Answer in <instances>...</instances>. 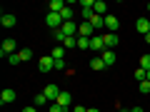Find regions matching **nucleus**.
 I'll return each instance as SVG.
<instances>
[{"instance_id":"1","label":"nucleus","mask_w":150,"mask_h":112,"mask_svg":"<svg viewBox=\"0 0 150 112\" xmlns=\"http://www.w3.org/2000/svg\"><path fill=\"white\" fill-rule=\"evenodd\" d=\"M38 70H40V72H50V70H55V60H53V55H45V57H40Z\"/></svg>"},{"instance_id":"2","label":"nucleus","mask_w":150,"mask_h":112,"mask_svg":"<svg viewBox=\"0 0 150 112\" xmlns=\"http://www.w3.org/2000/svg\"><path fill=\"white\" fill-rule=\"evenodd\" d=\"M45 22H48V27H55V30L63 27V18H60V13H48V15H45Z\"/></svg>"},{"instance_id":"3","label":"nucleus","mask_w":150,"mask_h":112,"mask_svg":"<svg viewBox=\"0 0 150 112\" xmlns=\"http://www.w3.org/2000/svg\"><path fill=\"white\" fill-rule=\"evenodd\" d=\"M15 50H18V45H15V40H13V37H8L5 43H3V48H0V55H3V57H10V55H15Z\"/></svg>"},{"instance_id":"4","label":"nucleus","mask_w":150,"mask_h":112,"mask_svg":"<svg viewBox=\"0 0 150 112\" xmlns=\"http://www.w3.org/2000/svg\"><path fill=\"white\" fill-rule=\"evenodd\" d=\"M90 50H95V52H105V43H103V35H93L90 37Z\"/></svg>"},{"instance_id":"5","label":"nucleus","mask_w":150,"mask_h":112,"mask_svg":"<svg viewBox=\"0 0 150 112\" xmlns=\"http://www.w3.org/2000/svg\"><path fill=\"white\" fill-rule=\"evenodd\" d=\"M103 43H105V50L118 48V35L115 32H103Z\"/></svg>"},{"instance_id":"6","label":"nucleus","mask_w":150,"mask_h":112,"mask_svg":"<svg viewBox=\"0 0 150 112\" xmlns=\"http://www.w3.org/2000/svg\"><path fill=\"white\" fill-rule=\"evenodd\" d=\"M93 35H95L93 25H90V22H85V20H83V25H78V37H93Z\"/></svg>"},{"instance_id":"7","label":"nucleus","mask_w":150,"mask_h":112,"mask_svg":"<svg viewBox=\"0 0 150 112\" xmlns=\"http://www.w3.org/2000/svg\"><path fill=\"white\" fill-rule=\"evenodd\" d=\"M60 92H63V90H60L58 85H48V87H45V97H48L50 102H58V97H60Z\"/></svg>"},{"instance_id":"8","label":"nucleus","mask_w":150,"mask_h":112,"mask_svg":"<svg viewBox=\"0 0 150 112\" xmlns=\"http://www.w3.org/2000/svg\"><path fill=\"white\" fill-rule=\"evenodd\" d=\"M15 90H10V87H5V90L0 92V102H3V105H10V102H15Z\"/></svg>"},{"instance_id":"9","label":"nucleus","mask_w":150,"mask_h":112,"mask_svg":"<svg viewBox=\"0 0 150 112\" xmlns=\"http://www.w3.org/2000/svg\"><path fill=\"white\" fill-rule=\"evenodd\" d=\"M135 30H138L140 35H148V32H150V20H148V18H138V22H135Z\"/></svg>"},{"instance_id":"10","label":"nucleus","mask_w":150,"mask_h":112,"mask_svg":"<svg viewBox=\"0 0 150 112\" xmlns=\"http://www.w3.org/2000/svg\"><path fill=\"white\" fill-rule=\"evenodd\" d=\"M100 60L105 62V67H110V65H115V60H118V55H115V50H105V52L100 55Z\"/></svg>"},{"instance_id":"11","label":"nucleus","mask_w":150,"mask_h":112,"mask_svg":"<svg viewBox=\"0 0 150 112\" xmlns=\"http://www.w3.org/2000/svg\"><path fill=\"white\" fill-rule=\"evenodd\" d=\"M105 27H108L110 32H115V35H118V27H120L118 18H115V15H105Z\"/></svg>"},{"instance_id":"12","label":"nucleus","mask_w":150,"mask_h":112,"mask_svg":"<svg viewBox=\"0 0 150 112\" xmlns=\"http://www.w3.org/2000/svg\"><path fill=\"white\" fill-rule=\"evenodd\" d=\"M60 30L65 32V37H78V25H75V22H63Z\"/></svg>"},{"instance_id":"13","label":"nucleus","mask_w":150,"mask_h":112,"mask_svg":"<svg viewBox=\"0 0 150 112\" xmlns=\"http://www.w3.org/2000/svg\"><path fill=\"white\" fill-rule=\"evenodd\" d=\"M65 8H68V5H65L63 0H50V3H48V13H63Z\"/></svg>"},{"instance_id":"14","label":"nucleus","mask_w":150,"mask_h":112,"mask_svg":"<svg viewBox=\"0 0 150 112\" xmlns=\"http://www.w3.org/2000/svg\"><path fill=\"white\" fill-rule=\"evenodd\" d=\"M58 105H60V107H65V110H68V107L73 105V97H70V92H68V90H63V92H60V97H58Z\"/></svg>"},{"instance_id":"15","label":"nucleus","mask_w":150,"mask_h":112,"mask_svg":"<svg viewBox=\"0 0 150 112\" xmlns=\"http://www.w3.org/2000/svg\"><path fill=\"white\" fill-rule=\"evenodd\" d=\"M0 22H3V27H15L18 18H15V15H10V13H5V15L0 18Z\"/></svg>"},{"instance_id":"16","label":"nucleus","mask_w":150,"mask_h":112,"mask_svg":"<svg viewBox=\"0 0 150 112\" xmlns=\"http://www.w3.org/2000/svg\"><path fill=\"white\" fill-rule=\"evenodd\" d=\"M105 10H108V5L103 3V0H98L95 8H93V13H95V15H100V18H105Z\"/></svg>"},{"instance_id":"17","label":"nucleus","mask_w":150,"mask_h":112,"mask_svg":"<svg viewBox=\"0 0 150 112\" xmlns=\"http://www.w3.org/2000/svg\"><path fill=\"white\" fill-rule=\"evenodd\" d=\"M90 25H93V30H100V27H105V18H100V15H93Z\"/></svg>"},{"instance_id":"18","label":"nucleus","mask_w":150,"mask_h":112,"mask_svg":"<svg viewBox=\"0 0 150 112\" xmlns=\"http://www.w3.org/2000/svg\"><path fill=\"white\" fill-rule=\"evenodd\" d=\"M18 55H20V60H23V62H28V60H33V50H30V48H23V50H20Z\"/></svg>"},{"instance_id":"19","label":"nucleus","mask_w":150,"mask_h":112,"mask_svg":"<svg viewBox=\"0 0 150 112\" xmlns=\"http://www.w3.org/2000/svg\"><path fill=\"white\" fill-rule=\"evenodd\" d=\"M48 97H45V92H40V95H35V107H43V105H48Z\"/></svg>"},{"instance_id":"20","label":"nucleus","mask_w":150,"mask_h":112,"mask_svg":"<svg viewBox=\"0 0 150 112\" xmlns=\"http://www.w3.org/2000/svg\"><path fill=\"white\" fill-rule=\"evenodd\" d=\"M90 67L95 70V72H100V70H105V62H103L100 57H95V60H93V62H90Z\"/></svg>"},{"instance_id":"21","label":"nucleus","mask_w":150,"mask_h":112,"mask_svg":"<svg viewBox=\"0 0 150 112\" xmlns=\"http://www.w3.org/2000/svg\"><path fill=\"white\" fill-rule=\"evenodd\" d=\"M78 48L80 50H90V37H78Z\"/></svg>"},{"instance_id":"22","label":"nucleus","mask_w":150,"mask_h":112,"mask_svg":"<svg viewBox=\"0 0 150 112\" xmlns=\"http://www.w3.org/2000/svg\"><path fill=\"white\" fill-rule=\"evenodd\" d=\"M135 80H138V82H143V80H148V70H143V67H138V70H135Z\"/></svg>"},{"instance_id":"23","label":"nucleus","mask_w":150,"mask_h":112,"mask_svg":"<svg viewBox=\"0 0 150 112\" xmlns=\"http://www.w3.org/2000/svg\"><path fill=\"white\" fill-rule=\"evenodd\" d=\"M50 55H53V60H63L65 57V48H53V52H50Z\"/></svg>"},{"instance_id":"24","label":"nucleus","mask_w":150,"mask_h":112,"mask_svg":"<svg viewBox=\"0 0 150 112\" xmlns=\"http://www.w3.org/2000/svg\"><path fill=\"white\" fill-rule=\"evenodd\" d=\"M63 48H78V37H65Z\"/></svg>"},{"instance_id":"25","label":"nucleus","mask_w":150,"mask_h":112,"mask_svg":"<svg viewBox=\"0 0 150 112\" xmlns=\"http://www.w3.org/2000/svg\"><path fill=\"white\" fill-rule=\"evenodd\" d=\"M138 90L143 92V95H148V92H150V82H148V80H143V82L138 85Z\"/></svg>"},{"instance_id":"26","label":"nucleus","mask_w":150,"mask_h":112,"mask_svg":"<svg viewBox=\"0 0 150 112\" xmlns=\"http://www.w3.org/2000/svg\"><path fill=\"white\" fill-rule=\"evenodd\" d=\"M140 67H143V70H150V55H143V57H140Z\"/></svg>"},{"instance_id":"27","label":"nucleus","mask_w":150,"mask_h":112,"mask_svg":"<svg viewBox=\"0 0 150 112\" xmlns=\"http://www.w3.org/2000/svg\"><path fill=\"white\" fill-rule=\"evenodd\" d=\"M8 62H10V65H20L23 60H20V55L15 52V55H10V57H8Z\"/></svg>"},{"instance_id":"28","label":"nucleus","mask_w":150,"mask_h":112,"mask_svg":"<svg viewBox=\"0 0 150 112\" xmlns=\"http://www.w3.org/2000/svg\"><path fill=\"white\" fill-rule=\"evenodd\" d=\"M53 35H55V40H58V43H65V32H63V30H55Z\"/></svg>"},{"instance_id":"29","label":"nucleus","mask_w":150,"mask_h":112,"mask_svg":"<svg viewBox=\"0 0 150 112\" xmlns=\"http://www.w3.org/2000/svg\"><path fill=\"white\" fill-rule=\"evenodd\" d=\"M50 112H65V107H60L58 102H53V105H50Z\"/></svg>"},{"instance_id":"30","label":"nucleus","mask_w":150,"mask_h":112,"mask_svg":"<svg viewBox=\"0 0 150 112\" xmlns=\"http://www.w3.org/2000/svg\"><path fill=\"white\" fill-rule=\"evenodd\" d=\"M80 8H95V3L93 0H80Z\"/></svg>"},{"instance_id":"31","label":"nucleus","mask_w":150,"mask_h":112,"mask_svg":"<svg viewBox=\"0 0 150 112\" xmlns=\"http://www.w3.org/2000/svg\"><path fill=\"white\" fill-rule=\"evenodd\" d=\"M55 70H65V60H55Z\"/></svg>"},{"instance_id":"32","label":"nucleus","mask_w":150,"mask_h":112,"mask_svg":"<svg viewBox=\"0 0 150 112\" xmlns=\"http://www.w3.org/2000/svg\"><path fill=\"white\" fill-rule=\"evenodd\" d=\"M73 112H88V107H83V105L80 107H73Z\"/></svg>"},{"instance_id":"33","label":"nucleus","mask_w":150,"mask_h":112,"mask_svg":"<svg viewBox=\"0 0 150 112\" xmlns=\"http://www.w3.org/2000/svg\"><path fill=\"white\" fill-rule=\"evenodd\" d=\"M130 112H145L143 107H130Z\"/></svg>"},{"instance_id":"34","label":"nucleus","mask_w":150,"mask_h":112,"mask_svg":"<svg viewBox=\"0 0 150 112\" xmlns=\"http://www.w3.org/2000/svg\"><path fill=\"white\" fill-rule=\"evenodd\" d=\"M23 112H38V107H25Z\"/></svg>"},{"instance_id":"35","label":"nucleus","mask_w":150,"mask_h":112,"mask_svg":"<svg viewBox=\"0 0 150 112\" xmlns=\"http://www.w3.org/2000/svg\"><path fill=\"white\" fill-rule=\"evenodd\" d=\"M88 112H100V110H98V107H88Z\"/></svg>"},{"instance_id":"36","label":"nucleus","mask_w":150,"mask_h":112,"mask_svg":"<svg viewBox=\"0 0 150 112\" xmlns=\"http://www.w3.org/2000/svg\"><path fill=\"white\" fill-rule=\"evenodd\" d=\"M145 43H148V45H150V32H148V35H145Z\"/></svg>"},{"instance_id":"37","label":"nucleus","mask_w":150,"mask_h":112,"mask_svg":"<svg viewBox=\"0 0 150 112\" xmlns=\"http://www.w3.org/2000/svg\"><path fill=\"white\" fill-rule=\"evenodd\" d=\"M148 82H150V70H148Z\"/></svg>"},{"instance_id":"38","label":"nucleus","mask_w":150,"mask_h":112,"mask_svg":"<svg viewBox=\"0 0 150 112\" xmlns=\"http://www.w3.org/2000/svg\"><path fill=\"white\" fill-rule=\"evenodd\" d=\"M148 10H150V3H148Z\"/></svg>"},{"instance_id":"39","label":"nucleus","mask_w":150,"mask_h":112,"mask_svg":"<svg viewBox=\"0 0 150 112\" xmlns=\"http://www.w3.org/2000/svg\"><path fill=\"white\" fill-rule=\"evenodd\" d=\"M112 112H118V110H112Z\"/></svg>"}]
</instances>
